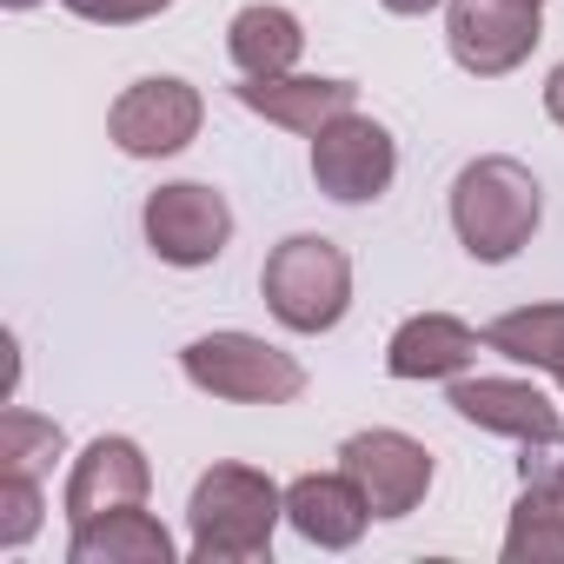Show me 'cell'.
I'll list each match as a JSON object with an SVG mask.
<instances>
[{
  "mask_svg": "<svg viewBox=\"0 0 564 564\" xmlns=\"http://www.w3.org/2000/svg\"><path fill=\"white\" fill-rule=\"evenodd\" d=\"M452 226L471 259H511L538 226V180L518 160H471L452 186Z\"/></svg>",
  "mask_w": 564,
  "mask_h": 564,
  "instance_id": "6da1fadb",
  "label": "cell"
},
{
  "mask_svg": "<svg viewBox=\"0 0 564 564\" xmlns=\"http://www.w3.org/2000/svg\"><path fill=\"white\" fill-rule=\"evenodd\" d=\"M259 286H265V306L293 333H326V326H339V313L352 300V265H346V252L333 239L300 232L265 259Z\"/></svg>",
  "mask_w": 564,
  "mask_h": 564,
  "instance_id": "7a4b0ae2",
  "label": "cell"
},
{
  "mask_svg": "<svg viewBox=\"0 0 564 564\" xmlns=\"http://www.w3.org/2000/svg\"><path fill=\"white\" fill-rule=\"evenodd\" d=\"M279 511H286V498L259 471L213 465L193 491V551L199 557H259Z\"/></svg>",
  "mask_w": 564,
  "mask_h": 564,
  "instance_id": "3957f363",
  "label": "cell"
},
{
  "mask_svg": "<svg viewBox=\"0 0 564 564\" xmlns=\"http://www.w3.org/2000/svg\"><path fill=\"white\" fill-rule=\"evenodd\" d=\"M186 379L213 399H239V405H286L306 392V372L272 352L265 339H246V333H213V339H193L186 346Z\"/></svg>",
  "mask_w": 564,
  "mask_h": 564,
  "instance_id": "277c9868",
  "label": "cell"
},
{
  "mask_svg": "<svg viewBox=\"0 0 564 564\" xmlns=\"http://www.w3.org/2000/svg\"><path fill=\"white\" fill-rule=\"evenodd\" d=\"M392 166H399L392 133H386L379 120H366V113H339L333 127L313 133V180H319L333 199H346V206L379 199V193L392 186Z\"/></svg>",
  "mask_w": 564,
  "mask_h": 564,
  "instance_id": "5b68a950",
  "label": "cell"
},
{
  "mask_svg": "<svg viewBox=\"0 0 564 564\" xmlns=\"http://www.w3.org/2000/svg\"><path fill=\"white\" fill-rule=\"evenodd\" d=\"M452 54L465 74H511L538 47V0H452Z\"/></svg>",
  "mask_w": 564,
  "mask_h": 564,
  "instance_id": "8992f818",
  "label": "cell"
},
{
  "mask_svg": "<svg viewBox=\"0 0 564 564\" xmlns=\"http://www.w3.org/2000/svg\"><path fill=\"white\" fill-rule=\"evenodd\" d=\"M226 232H232V213H226V199L213 186H160L147 199V239H153V252L166 265L219 259Z\"/></svg>",
  "mask_w": 564,
  "mask_h": 564,
  "instance_id": "52a82bcc",
  "label": "cell"
},
{
  "mask_svg": "<svg viewBox=\"0 0 564 564\" xmlns=\"http://www.w3.org/2000/svg\"><path fill=\"white\" fill-rule=\"evenodd\" d=\"M339 458H346V471L359 478L372 518H405V511L425 498V485H432V458H425V445H412L405 432H359V438H346Z\"/></svg>",
  "mask_w": 564,
  "mask_h": 564,
  "instance_id": "ba28073f",
  "label": "cell"
},
{
  "mask_svg": "<svg viewBox=\"0 0 564 564\" xmlns=\"http://www.w3.org/2000/svg\"><path fill=\"white\" fill-rule=\"evenodd\" d=\"M113 140L127 147V153H140V160H153V153H180L186 140H193V127H199V94L186 87V80H140L120 107H113Z\"/></svg>",
  "mask_w": 564,
  "mask_h": 564,
  "instance_id": "9c48e42d",
  "label": "cell"
},
{
  "mask_svg": "<svg viewBox=\"0 0 564 564\" xmlns=\"http://www.w3.org/2000/svg\"><path fill=\"white\" fill-rule=\"evenodd\" d=\"M452 405H458V419H471L485 432H505L524 445H564V419L524 379H465V386H452Z\"/></svg>",
  "mask_w": 564,
  "mask_h": 564,
  "instance_id": "30bf717a",
  "label": "cell"
},
{
  "mask_svg": "<svg viewBox=\"0 0 564 564\" xmlns=\"http://www.w3.org/2000/svg\"><path fill=\"white\" fill-rule=\"evenodd\" d=\"M140 498H147V458H140L127 438H100V445L80 458L74 485H67L74 524H94V518L127 511V505H140Z\"/></svg>",
  "mask_w": 564,
  "mask_h": 564,
  "instance_id": "8fae6325",
  "label": "cell"
},
{
  "mask_svg": "<svg viewBox=\"0 0 564 564\" xmlns=\"http://www.w3.org/2000/svg\"><path fill=\"white\" fill-rule=\"evenodd\" d=\"M239 100L279 127H293V133H319L333 127L339 113H352L359 87L352 80H293V74H265V80H246Z\"/></svg>",
  "mask_w": 564,
  "mask_h": 564,
  "instance_id": "7c38bea8",
  "label": "cell"
},
{
  "mask_svg": "<svg viewBox=\"0 0 564 564\" xmlns=\"http://www.w3.org/2000/svg\"><path fill=\"white\" fill-rule=\"evenodd\" d=\"M286 518H293L313 544H352V538L366 531L372 505H366V491H359L352 471H333V478H300V485L286 491Z\"/></svg>",
  "mask_w": 564,
  "mask_h": 564,
  "instance_id": "4fadbf2b",
  "label": "cell"
},
{
  "mask_svg": "<svg viewBox=\"0 0 564 564\" xmlns=\"http://www.w3.org/2000/svg\"><path fill=\"white\" fill-rule=\"evenodd\" d=\"M505 557H564V465L557 458H524V498L518 524L505 538Z\"/></svg>",
  "mask_w": 564,
  "mask_h": 564,
  "instance_id": "5bb4252c",
  "label": "cell"
},
{
  "mask_svg": "<svg viewBox=\"0 0 564 564\" xmlns=\"http://www.w3.org/2000/svg\"><path fill=\"white\" fill-rule=\"evenodd\" d=\"M471 352H478V333H471V326H458V319H445V313H425V319H405V326L392 333L386 366H392V379H445V372H458Z\"/></svg>",
  "mask_w": 564,
  "mask_h": 564,
  "instance_id": "9a60e30c",
  "label": "cell"
},
{
  "mask_svg": "<svg viewBox=\"0 0 564 564\" xmlns=\"http://www.w3.org/2000/svg\"><path fill=\"white\" fill-rule=\"evenodd\" d=\"M120 564V557H133V564H166L173 557V544H166V531L140 511V505H127V511H107V524L94 518V524H80L74 531V564Z\"/></svg>",
  "mask_w": 564,
  "mask_h": 564,
  "instance_id": "2e32d148",
  "label": "cell"
},
{
  "mask_svg": "<svg viewBox=\"0 0 564 564\" xmlns=\"http://www.w3.org/2000/svg\"><path fill=\"white\" fill-rule=\"evenodd\" d=\"M300 41H306V34H300V21H293L286 8H246V14L232 21V61H239L246 80L293 74Z\"/></svg>",
  "mask_w": 564,
  "mask_h": 564,
  "instance_id": "e0dca14e",
  "label": "cell"
},
{
  "mask_svg": "<svg viewBox=\"0 0 564 564\" xmlns=\"http://www.w3.org/2000/svg\"><path fill=\"white\" fill-rule=\"evenodd\" d=\"M491 352L518 359V366H544L564 379V306H524V313H505L491 333H485Z\"/></svg>",
  "mask_w": 564,
  "mask_h": 564,
  "instance_id": "ac0fdd59",
  "label": "cell"
},
{
  "mask_svg": "<svg viewBox=\"0 0 564 564\" xmlns=\"http://www.w3.org/2000/svg\"><path fill=\"white\" fill-rule=\"evenodd\" d=\"M67 8L87 21H140V14H160L166 0H67Z\"/></svg>",
  "mask_w": 564,
  "mask_h": 564,
  "instance_id": "d6986e66",
  "label": "cell"
},
{
  "mask_svg": "<svg viewBox=\"0 0 564 564\" xmlns=\"http://www.w3.org/2000/svg\"><path fill=\"white\" fill-rule=\"evenodd\" d=\"M544 107H551V120H557V127H564V67H557V74H551V87H544Z\"/></svg>",
  "mask_w": 564,
  "mask_h": 564,
  "instance_id": "ffe728a7",
  "label": "cell"
},
{
  "mask_svg": "<svg viewBox=\"0 0 564 564\" xmlns=\"http://www.w3.org/2000/svg\"><path fill=\"white\" fill-rule=\"evenodd\" d=\"M392 14H425V8H438V0H386Z\"/></svg>",
  "mask_w": 564,
  "mask_h": 564,
  "instance_id": "44dd1931",
  "label": "cell"
}]
</instances>
